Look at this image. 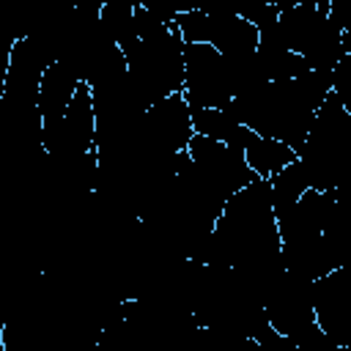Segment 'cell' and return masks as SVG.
<instances>
[{
  "label": "cell",
  "mask_w": 351,
  "mask_h": 351,
  "mask_svg": "<svg viewBox=\"0 0 351 351\" xmlns=\"http://www.w3.org/2000/svg\"><path fill=\"white\" fill-rule=\"evenodd\" d=\"M269 189H271V208H274V219H277L280 214H285L302 197L304 189H310L299 159L293 165H288L285 170H280L277 176H271L269 178Z\"/></svg>",
  "instance_id": "7"
},
{
  "label": "cell",
  "mask_w": 351,
  "mask_h": 351,
  "mask_svg": "<svg viewBox=\"0 0 351 351\" xmlns=\"http://www.w3.org/2000/svg\"><path fill=\"white\" fill-rule=\"evenodd\" d=\"M192 112V132L217 143H225L230 148L244 151V145L250 143L252 132L247 126H241L228 110L219 107H200V110H189Z\"/></svg>",
  "instance_id": "5"
},
{
  "label": "cell",
  "mask_w": 351,
  "mask_h": 351,
  "mask_svg": "<svg viewBox=\"0 0 351 351\" xmlns=\"http://www.w3.org/2000/svg\"><path fill=\"white\" fill-rule=\"evenodd\" d=\"M241 154H244L247 167L255 173V178H266V181L296 162V151L293 148H288L285 143L261 137V134H252Z\"/></svg>",
  "instance_id": "6"
},
{
  "label": "cell",
  "mask_w": 351,
  "mask_h": 351,
  "mask_svg": "<svg viewBox=\"0 0 351 351\" xmlns=\"http://www.w3.org/2000/svg\"><path fill=\"white\" fill-rule=\"evenodd\" d=\"M239 93L236 60L222 58L208 44H184V88L181 96L189 110H225Z\"/></svg>",
  "instance_id": "2"
},
{
  "label": "cell",
  "mask_w": 351,
  "mask_h": 351,
  "mask_svg": "<svg viewBox=\"0 0 351 351\" xmlns=\"http://www.w3.org/2000/svg\"><path fill=\"white\" fill-rule=\"evenodd\" d=\"M332 90V71H310L296 80L258 82L239 93L225 110L252 134L299 151L321 101Z\"/></svg>",
  "instance_id": "1"
},
{
  "label": "cell",
  "mask_w": 351,
  "mask_h": 351,
  "mask_svg": "<svg viewBox=\"0 0 351 351\" xmlns=\"http://www.w3.org/2000/svg\"><path fill=\"white\" fill-rule=\"evenodd\" d=\"M77 88H80V74L69 63L55 60L44 71L41 85H38V99H36V110H38V118H41V145L44 148L58 134L60 121H63Z\"/></svg>",
  "instance_id": "4"
},
{
  "label": "cell",
  "mask_w": 351,
  "mask_h": 351,
  "mask_svg": "<svg viewBox=\"0 0 351 351\" xmlns=\"http://www.w3.org/2000/svg\"><path fill=\"white\" fill-rule=\"evenodd\" d=\"M186 156L192 170L222 197L228 200L233 192L244 189L247 184L255 181V173L247 167L244 154L239 148H230L225 143L192 134L189 145H186Z\"/></svg>",
  "instance_id": "3"
}]
</instances>
